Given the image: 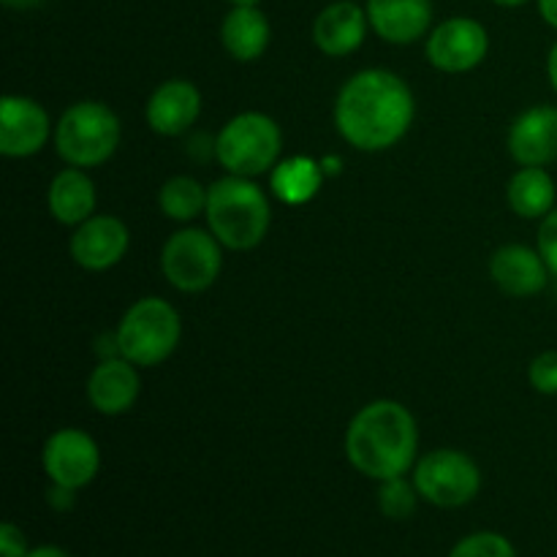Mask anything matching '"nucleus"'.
<instances>
[{"label":"nucleus","instance_id":"obj_1","mask_svg":"<svg viewBox=\"0 0 557 557\" xmlns=\"http://www.w3.org/2000/svg\"><path fill=\"white\" fill-rule=\"evenodd\" d=\"M335 128L359 152H384L406 139L417 117V98L403 76L364 69L335 98Z\"/></svg>","mask_w":557,"mask_h":557},{"label":"nucleus","instance_id":"obj_2","mask_svg":"<svg viewBox=\"0 0 557 557\" xmlns=\"http://www.w3.org/2000/svg\"><path fill=\"white\" fill-rule=\"evenodd\" d=\"M419 428L397 400H373L359 408L346 430V457L362 476L386 482L417 466Z\"/></svg>","mask_w":557,"mask_h":557},{"label":"nucleus","instance_id":"obj_3","mask_svg":"<svg viewBox=\"0 0 557 557\" xmlns=\"http://www.w3.org/2000/svg\"><path fill=\"white\" fill-rule=\"evenodd\" d=\"M207 190V226L223 248L253 250L264 243L272 223V207L256 180L226 174Z\"/></svg>","mask_w":557,"mask_h":557},{"label":"nucleus","instance_id":"obj_4","mask_svg":"<svg viewBox=\"0 0 557 557\" xmlns=\"http://www.w3.org/2000/svg\"><path fill=\"white\" fill-rule=\"evenodd\" d=\"M54 150L69 166L92 169L107 163L123 139L120 117L101 101H76L54 125Z\"/></svg>","mask_w":557,"mask_h":557},{"label":"nucleus","instance_id":"obj_5","mask_svg":"<svg viewBox=\"0 0 557 557\" xmlns=\"http://www.w3.org/2000/svg\"><path fill=\"white\" fill-rule=\"evenodd\" d=\"M114 335L120 357L134 362L136 368H158L177 351L183 321L177 308L166 299L141 297L125 310Z\"/></svg>","mask_w":557,"mask_h":557},{"label":"nucleus","instance_id":"obj_6","mask_svg":"<svg viewBox=\"0 0 557 557\" xmlns=\"http://www.w3.org/2000/svg\"><path fill=\"white\" fill-rule=\"evenodd\" d=\"M283 131L270 114L239 112L228 120L215 139V158L228 174L261 177L281 163Z\"/></svg>","mask_w":557,"mask_h":557},{"label":"nucleus","instance_id":"obj_7","mask_svg":"<svg viewBox=\"0 0 557 557\" xmlns=\"http://www.w3.org/2000/svg\"><path fill=\"white\" fill-rule=\"evenodd\" d=\"M161 270L169 286L183 294H201L221 277L223 245L210 228H183L163 243Z\"/></svg>","mask_w":557,"mask_h":557},{"label":"nucleus","instance_id":"obj_8","mask_svg":"<svg viewBox=\"0 0 557 557\" xmlns=\"http://www.w3.org/2000/svg\"><path fill=\"white\" fill-rule=\"evenodd\" d=\"M413 484L419 498L438 509H460L482 490V471L476 460L460 449H435L419 457L413 466Z\"/></svg>","mask_w":557,"mask_h":557},{"label":"nucleus","instance_id":"obj_9","mask_svg":"<svg viewBox=\"0 0 557 557\" xmlns=\"http://www.w3.org/2000/svg\"><path fill=\"white\" fill-rule=\"evenodd\" d=\"M490 52L487 27L471 16H451L428 33L424 54L433 69L444 74H468L479 69Z\"/></svg>","mask_w":557,"mask_h":557},{"label":"nucleus","instance_id":"obj_10","mask_svg":"<svg viewBox=\"0 0 557 557\" xmlns=\"http://www.w3.org/2000/svg\"><path fill=\"white\" fill-rule=\"evenodd\" d=\"M41 466L49 482L79 493L101 471V449L96 438L79 428L54 430L41 451Z\"/></svg>","mask_w":557,"mask_h":557},{"label":"nucleus","instance_id":"obj_11","mask_svg":"<svg viewBox=\"0 0 557 557\" xmlns=\"http://www.w3.org/2000/svg\"><path fill=\"white\" fill-rule=\"evenodd\" d=\"M131 232L117 215H92L71 234V259L87 272H107L125 259Z\"/></svg>","mask_w":557,"mask_h":557},{"label":"nucleus","instance_id":"obj_12","mask_svg":"<svg viewBox=\"0 0 557 557\" xmlns=\"http://www.w3.org/2000/svg\"><path fill=\"white\" fill-rule=\"evenodd\" d=\"M54 134L47 109L27 96H3L0 101V152L5 158H30L41 152Z\"/></svg>","mask_w":557,"mask_h":557},{"label":"nucleus","instance_id":"obj_13","mask_svg":"<svg viewBox=\"0 0 557 557\" xmlns=\"http://www.w3.org/2000/svg\"><path fill=\"white\" fill-rule=\"evenodd\" d=\"M509 152L520 166H549L557 161V107L536 103L515 117Z\"/></svg>","mask_w":557,"mask_h":557},{"label":"nucleus","instance_id":"obj_14","mask_svg":"<svg viewBox=\"0 0 557 557\" xmlns=\"http://www.w3.org/2000/svg\"><path fill=\"white\" fill-rule=\"evenodd\" d=\"M201 114V92L188 79H166L150 92L145 120L161 136H180L194 128Z\"/></svg>","mask_w":557,"mask_h":557},{"label":"nucleus","instance_id":"obj_15","mask_svg":"<svg viewBox=\"0 0 557 557\" xmlns=\"http://www.w3.org/2000/svg\"><path fill=\"white\" fill-rule=\"evenodd\" d=\"M141 392L139 370L125 357H109L92 368L87 379V400L103 417H120L136 406Z\"/></svg>","mask_w":557,"mask_h":557},{"label":"nucleus","instance_id":"obj_16","mask_svg":"<svg viewBox=\"0 0 557 557\" xmlns=\"http://www.w3.org/2000/svg\"><path fill=\"white\" fill-rule=\"evenodd\" d=\"M368 20L375 36L406 47L433 30V0H368Z\"/></svg>","mask_w":557,"mask_h":557},{"label":"nucleus","instance_id":"obj_17","mask_svg":"<svg viewBox=\"0 0 557 557\" xmlns=\"http://www.w3.org/2000/svg\"><path fill=\"white\" fill-rule=\"evenodd\" d=\"M368 27V9H362L357 0H337L315 16L313 41L330 58H348L364 44Z\"/></svg>","mask_w":557,"mask_h":557},{"label":"nucleus","instance_id":"obj_18","mask_svg":"<svg viewBox=\"0 0 557 557\" xmlns=\"http://www.w3.org/2000/svg\"><path fill=\"white\" fill-rule=\"evenodd\" d=\"M549 267L544 264L539 248L528 245H504L490 259V277L509 297H536L549 281Z\"/></svg>","mask_w":557,"mask_h":557},{"label":"nucleus","instance_id":"obj_19","mask_svg":"<svg viewBox=\"0 0 557 557\" xmlns=\"http://www.w3.org/2000/svg\"><path fill=\"white\" fill-rule=\"evenodd\" d=\"M47 205L49 212L58 223L63 226H79L87 218L96 215V183L90 180V174L79 166H69L63 172H58L49 183L47 190Z\"/></svg>","mask_w":557,"mask_h":557},{"label":"nucleus","instance_id":"obj_20","mask_svg":"<svg viewBox=\"0 0 557 557\" xmlns=\"http://www.w3.org/2000/svg\"><path fill=\"white\" fill-rule=\"evenodd\" d=\"M272 38L270 20L264 11L256 5H234L221 25L223 49L232 54L237 63H253L267 52Z\"/></svg>","mask_w":557,"mask_h":557},{"label":"nucleus","instance_id":"obj_21","mask_svg":"<svg viewBox=\"0 0 557 557\" xmlns=\"http://www.w3.org/2000/svg\"><path fill=\"white\" fill-rule=\"evenodd\" d=\"M324 180V163L310 156H292L281 158V163L270 172V188L277 201L288 207H299L319 196Z\"/></svg>","mask_w":557,"mask_h":557},{"label":"nucleus","instance_id":"obj_22","mask_svg":"<svg viewBox=\"0 0 557 557\" xmlns=\"http://www.w3.org/2000/svg\"><path fill=\"white\" fill-rule=\"evenodd\" d=\"M506 199L515 215L525 221H542L555 210L557 185L544 166H520V172L511 174Z\"/></svg>","mask_w":557,"mask_h":557},{"label":"nucleus","instance_id":"obj_23","mask_svg":"<svg viewBox=\"0 0 557 557\" xmlns=\"http://www.w3.org/2000/svg\"><path fill=\"white\" fill-rule=\"evenodd\" d=\"M207 194L210 190L199 180L188 177V174H177V177H169L161 185V190H158V207H161V212L169 221L190 223L207 212Z\"/></svg>","mask_w":557,"mask_h":557},{"label":"nucleus","instance_id":"obj_24","mask_svg":"<svg viewBox=\"0 0 557 557\" xmlns=\"http://www.w3.org/2000/svg\"><path fill=\"white\" fill-rule=\"evenodd\" d=\"M417 484L408 482L406 476L386 479L379 487V506L381 515L389 517V520H408V517L417 511Z\"/></svg>","mask_w":557,"mask_h":557},{"label":"nucleus","instance_id":"obj_25","mask_svg":"<svg viewBox=\"0 0 557 557\" xmlns=\"http://www.w3.org/2000/svg\"><path fill=\"white\" fill-rule=\"evenodd\" d=\"M449 557H517V549L500 533H471L462 542L455 544Z\"/></svg>","mask_w":557,"mask_h":557},{"label":"nucleus","instance_id":"obj_26","mask_svg":"<svg viewBox=\"0 0 557 557\" xmlns=\"http://www.w3.org/2000/svg\"><path fill=\"white\" fill-rule=\"evenodd\" d=\"M528 381L539 395H557V351H542L533 357Z\"/></svg>","mask_w":557,"mask_h":557},{"label":"nucleus","instance_id":"obj_27","mask_svg":"<svg viewBox=\"0 0 557 557\" xmlns=\"http://www.w3.org/2000/svg\"><path fill=\"white\" fill-rule=\"evenodd\" d=\"M536 248L542 253L544 264L549 267V272L557 277V207L549 215L542 218V226L536 234Z\"/></svg>","mask_w":557,"mask_h":557},{"label":"nucleus","instance_id":"obj_28","mask_svg":"<svg viewBox=\"0 0 557 557\" xmlns=\"http://www.w3.org/2000/svg\"><path fill=\"white\" fill-rule=\"evenodd\" d=\"M27 539L14 522H3L0 525V557H27Z\"/></svg>","mask_w":557,"mask_h":557},{"label":"nucleus","instance_id":"obj_29","mask_svg":"<svg viewBox=\"0 0 557 557\" xmlns=\"http://www.w3.org/2000/svg\"><path fill=\"white\" fill-rule=\"evenodd\" d=\"M74 498H76V490L60 487V484H52V487H49V504H52L58 511H69L71 506H74Z\"/></svg>","mask_w":557,"mask_h":557},{"label":"nucleus","instance_id":"obj_30","mask_svg":"<svg viewBox=\"0 0 557 557\" xmlns=\"http://www.w3.org/2000/svg\"><path fill=\"white\" fill-rule=\"evenodd\" d=\"M539 14L549 27L557 30V0H539Z\"/></svg>","mask_w":557,"mask_h":557},{"label":"nucleus","instance_id":"obj_31","mask_svg":"<svg viewBox=\"0 0 557 557\" xmlns=\"http://www.w3.org/2000/svg\"><path fill=\"white\" fill-rule=\"evenodd\" d=\"M27 557H71L63 547H54V544H44V547H36L27 553Z\"/></svg>","mask_w":557,"mask_h":557},{"label":"nucleus","instance_id":"obj_32","mask_svg":"<svg viewBox=\"0 0 557 557\" xmlns=\"http://www.w3.org/2000/svg\"><path fill=\"white\" fill-rule=\"evenodd\" d=\"M547 76H549V85H553V90L557 92V41L553 44V49H549L547 54Z\"/></svg>","mask_w":557,"mask_h":557},{"label":"nucleus","instance_id":"obj_33","mask_svg":"<svg viewBox=\"0 0 557 557\" xmlns=\"http://www.w3.org/2000/svg\"><path fill=\"white\" fill-rule=\"evenodd\" d=\"M9 9H16V11H27V9H38V5H44L47 0H3Z\"/></svg>","mask_w":557,"mask_h":557},{"label":"nucleus","instance_id":"obj_34","mask_svg":"<svg viewBox=\"0 0 557 557\" xmlns=\"http://www.w3.org/2000/svg\"><path fill=\"white\" fill-rule=\"evenodd\" d=\"M493 3L504 5V9H517V5H525L528 0H493Z\"/></svg>","mask_w":557,"mask_h":557},{"label":"nucleus","instance_id":"obj_35","mask_svg":"<svg viewBox=\"0 0 557 557\" xmlns=\"http://www.w3.org/2000/svg\"><path fill=\"white\" fill-rule=\"evenodd\" d=\"M228 3L232 5H256V3H261V0H228Z\"/></svg>","mask_w":557,"mask_h":557}]
</instances>
